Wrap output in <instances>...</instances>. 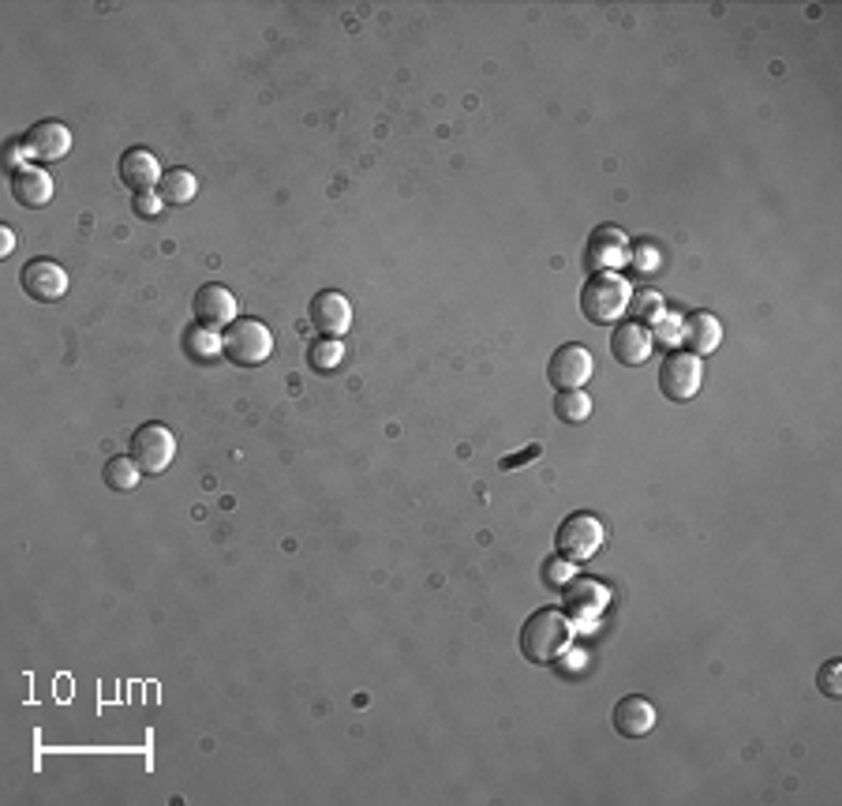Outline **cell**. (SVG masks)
<instances>
[{
  "label": "cell",
  "instance_id": "obj_1",
  "mask_svg": "<svg viewBox=\"0 0 842 806\" xmlns=\"http://www.w3.org/2000/svg\"><path fill=\"white\" fill-rule=\"evenodd\" d=\"M573 645V623L569 615L554 612V608H540L524 619L521 626V653L532 664H554L558 656H566Z\"/></svg>",
  "mask_w": 842,
  "mask_h": 806
},
{
  "label": "cell",
  "instance_id": "obj_2",
  "mask_svg": "<svg viewBox=\"0 0 842 806\" xmlns=\"http://www.w3.org/2000/svg\"><path fill=\"white\" fill-rule=\"evenodd\" d=\"M633 300V285L614 271L588 274L581 289V316L592 323V327H610L629 312Z\"/></svg>",
  "mask_w": 842,
  "mask_h": 806
},
{
  "label": "cell",
  "instance_id": "obj_3",
  "mask_svg": "<svg viewBox=\"0 0 842 806\" xmlns=\"http://www.w3.org/2000/svg\"><path fill=\"white\" fill-rule=\"evenodd\" d=\"M274 353V334L259 319H233L222 334V357L236 368H259Z\"/></svg>",
  "mask_w": 842,
  "mask_h": 806
},
{
  "label": "cell",
  "instance_id": "obj_4",
  "mask_svg": "<svg viewBox=\"0 0 842 806\" xmlns=\"http://www.w3.org/2000/svg\"><path fill=\"white\" fill-rule=\"evenodd\" d=\"M603 540H607V529H603L596 514H569L554 533V552L569 559V563H584V559L599 552Z\"/></svg>",
  "mask_w": 842,
  "mask_h": 806
},
{
  "label": "cell",
  "instance_id": "obj_5",
  "mask_svg": "<svg viewBox=\"0 0 842 806\" xmlns=\"http://www.w3.org/2000/svg\"><path fill=\"white\" fill-rule=\"evenodd\" d=\"M127 455L135 458V466L143 469V473H165L176 458V436L165 425H157V420L138 425L132 431V447H127Z\"/></svg>",
  "mask_w": 842,
  "mask_h": 806
},
{
  "label": "cell",
  "instance_id": "obj_6",
  "mask_svg": "<svg viewBox=\"0 0 842 806\" xmlns=\"http://www.w3.org/2000/svg\"><path fill=\"white\" fill-rule=\"evenodd\" d=\"M700 382H705V364H700V357H692V353L681 349L663 360L659 390H663V398L674 401V406H686V401L697 398Z\"/></svg>",
  "mask_w": 842,
  "mask_h": 806
},
{
  "label": "cell",
  "instance_id": "obj_7",
  "mask_svg": "<svg viewBox=\"0 0 842 806\" xmlns=\"http://www.w3.org/2000/svg\"><path fill=\"white\" fill-rule=\"evenodd\" d=\"M633 255V244L626 233L618 229V225H599L596 233L588 237V248H584V267H588L592 274L599 271H614L618 274V267H626Z\"/></svg>",
  "mask_w": 842,
  "mask_h": 806
},
{
  "label": "cell",
  "instance_id": "obj_8",
  "mask_svg": "<svg viewBox=\"0 0 842 806\" xmlns=\"http://www.w3.org/2000/svg\"><path fill=\"white\" fill-rule=\"evenodd\" d=\"M547 379L558 390H584V382L592 379V353L581 341L558 346L547 360Z\"/></svg>",
  "mask_w": 842,
  "mask_h": 806
},
{
  "label": "cell",
  "instance_id": "obj_9",
  "mask_svg": "<svg viewBox=\"0 0 842 806\" xmlns=\"http://www.w3.org/2000/svg\"><path fill=\"white\" fill-rule=\"evenodd\" d=\"M23 154L38 165L45 162H61L68 151H72V127L61 121H38L31 132L23 135Z\"/></svg>",
  "mask_w": 842,
  "mask_h": 806
},
{
  "label": "cell",
  "instance_id": "obj_10",
  "mask_svg": "<svg viewBox=\"0 0 842 806\" xmlns=\"http://www.w3.org/2000/svg\"><path fill=\"white\" fill-rule=\"evenodd\" d=\"M19 285H23V293L31 300H42V304H53L61 300L68 293V271L61 267V263L53 259H31L23 267V274H19Z\"/></svg>",
  "mask_w": 842,
  "mask_h": 806
},
{
  "label": "cell",
  "instance_id": "obj_11",
  "mask_svg": "<svg viewBox=\"0 0 842 806\" xmlns=\"http://www.w3.org/2000/svg\"><path fill=\"white\" fill-rule=\"evenodd\" d=\"M307 319L311 327L322 334V338H341L352 327V304L333 289H322L311 297V308H307Z\"/></svg>",
  "mask_w": 842,
  "mask_h": 806
},
{
  "label": "cell",
  "instance_id": "obj_12",
  "mask_svg": "<svg viewBox=\"0 0 842 806\" xmlns=\"http://www.w3.org/2000/svg\"><path fill=\"white\" fill-rule=\"evenodd\" d=\"M192 316H195L199 327L222 330L236 319V297L217 282L199 285V289H195V300H192Z\"/></svg>",
  "mask_w": 842,
  "mask_h": 806
},
{
  "label": "cell",
  "instance_id": "obj_13",
  "mask_svg": "<svg viewBox=\"0 0 842 806\" xmlns=\"http://www.w3.org/2000/svg\"><path fill=\"white\" fill-rule=\"evenodd\" d=\"M8 192H12V200L19 206H27V211H42V206L53 200V176H49L42 165L27 162L8 176Z\"/></svg>",
  "mask_w": 842,
  "mask_h": 806
},
{
  "label": "cell",
  "instance_id": "obj_14",
  "mask_svg": "<svg viewBox=\"0 0 842 806\" xmlns=\"http://www.w3.org/2000/svg\"><path fill=\"white\" fill-rule=\"evenodd\" d=\"M656 705L648 702V697L640 694H629L622 697L618 705H614V732L622 735V739H644V735L656 727Z\"/></svg>",
  "mask_w": 842,
  "mask_h": 806
},
{
  "label": "cell",
  "instance_id": "obj_15",
  "mask_svg": "<svg viewBox=\"0 0 842 806\" xmlns=\"http://www.w3.org/2000/svg\"><path fill=\"white\" fill-rule=\"evenodd\" d=\"M116 173H121V181L135 195L138 192H154L157 184H162V176H165L162 173V162H157L154 154L146 151V146H132V151H124L121 154V170H116Z\"/></svg>",
  "mask_w": 842,
  "mask_h": 806
},
{
  "label": "cell",
  "instance_id": "obj_16",
  "mask_svg": "<svg viewBox=\"0 0 842 806\" xmlns=\"http://www.w3.org/2000/svg\"><path fill=\"white\" fill-rule=\"evenodd\" d=\"M610 353L618 364H626V368H640L644 360L651 357V334L648 327H640V323H618L610 334Z\"/></svg>",
  "mask_w": 842,
  "mask_h": 806
},
{
  "label": "cell",
  "instance_id": "obj_17",
  "mask_svg": "<svg viewBox=\"0 0 842 806\" xmlns=\"http://www.w3.org/2000/svg\"><path fill=\"white\" fill-rule=\"evenodd\" d=\"M681 346L692 357H708V353L719 349L722 341V323L711 316V312H692V316L681 319Z\"/></svg>",
  "mask_w": 842,
  "mask_h": 806
},
{
  "label": "cell",
  "instance_id": "obj_18",
  "mask_svg": "<svg viewBox=\"0 0 842 806\" xmlns=\"http://www.w3.org/2000/svg\"><path fill=\"white\" fill-rule=\"evenodd\" d=\"M566 608H569V615H577V619H596V615H603V608H607V589H603L599 582H592V578L569 582Z\"/></svg>",
  "mask_w": 842,
  "mask_h": 806
},
{
  "label": "cell",
  "instance_id": "obj_19",
  "mask_svg": "<svg viewBox=\"0 0 842 806\" xmlns=\"http://www.w3.org/2000/svg\"><path fill=\"white\" fill-rule=\"evenodd\" d=\"M181 341H184V353L195 364H210V360L222 357V338H217V330L199 327V323H192V327L184 330Z\"/></svg>",
  "mask_w": 842,
  "mask_h": 806
},
{
  "label": "cell",
  "instance_id": "obj_20",
  "mask_svg": "<svg viewBox=\"0 0 842 806\" xmlns=\"http://www.w3.org/2000/svg\"><path fill=\"white\" fill-rule=\"evenodd\" d=\"M341 364H345L341 338H315L311 346H307V368H311L315 376H333Z\"/></svg>",
  "mask_w": 842,
  "mask_h": 806
},
{
  "label": "cell",
  "instance_id": "obj_21",
  "mask_svg": "<svg viewBox=\"0 0 842 806\" xmlns=\"http://www.w3.org/2000/svg\"><path fill=\"white\" fill-rule=\"evenodd\" d=\"M138 477H143V469L135 466V458H132V455H116V458H109L105 466H102V480H105V488H109V491H116V496H124V491H132V488L138 484Z\"/></svg>",
  "mask_w": 842,
  "mask_h": 806
},
{
  "label": "cell",
  "instance_id": "obj_22",
  "mask_svg": "<svg viewBox=\"0 0 842 806\" xmlns=\"http://www.w3.org/2000/svg\"><path fill=\"white\" fill-rule=\"evenodd\" d=\"M195 192H199V181H195V173H187V170H168L162 176V184H157V195L165 200V206L192 203Z\"/></svg>",
  "mask_w": 842,
  "mask_h": 806
},
{
  "label": "cell",
  "instance_id": "obj_23",
  "mask_svg": "<svg viewBox=\"0 0 842 806\" xmlns=\"http://www.w3.org/2000/svg\"><path fill=\"white\" fill-rule=\"evenodd\" d=\"M554 417H558L562 425H584V420L592 417V398L584 395V390H558V398H554Z\"/></svg>",
  "mask_w": 842,
  "mask_h": 806
},
{
  "label": "cell",
  "instance_id": "obj_24",
  "mask_svg": "<svg viewBox=\"0 0 842 806\" xmlns=\"http://www.w3.org/2000/svg\"><path fill=\"white\" fill-rule=\"evenodd\" d=\"M629 312H633V323H659V316L667 312V304H663V297L656 289H640V293H633V300H629Z\"/></svg>",
  "mask_w": 842,
  "mask_h": 806
},
{
  "label": "cell",
  "instance_id": "obj_25",
  "mask_svg": "<svg viewBox=\"0 0 842 806\" xmlns=\"http://www.w3.org/2000/svg\"><path fill=\"white\" fill-rule=\"evenodd\" d=\"M817 686H820V694L831 697V702L842 697V661H828L824 667H820Z\"/></svg>",
  "mask_w": 842,
  "mask_h": 806
},
{
  "label": "cell",
  "instance_id": "obj_26",
  "mask_svg": "<svg viewBox=\"0 0 842 806\" xmlns=\"http://www.w3.org/2000/svg\"><path fill=\"white\" fill-rule=\"evenodd\" d=\"M543 582L554 585V589L569 585L573 582V563H569V559H562V555H554L551 563L543 567Z\"/></svg>",
  "mask_w": 842,
  "mask_h": 806
},
{
  "label": "cell",
  "instance_id": "obj_27",
  "mask_svg": "<svg viewBox=\"0 0 842 806\" xmlns=\"http://www.w3.org/2000/svg\"><path fill=\"white\" fill-rule=\"evenodd\" d=\"M132 211L138 214V218H157V214L165 211V200L157 192H138V195H132Z\"/></svg>",
  "mask_w": 842,
  "mask_h": 806
},
{
  "label": "cell",
  "instance_id": "obj_28",
  "mask_svg": "<svg viewBox=\"0 0 842 806\" xmlns=\"http://www.w3.org/2000/svg\"><path fill=\"white\" fill-rule=\"evenodd\" d=\"M540 455H543V447H540V443H532V447H524L521 455H505V458L499 461V469H505V473H510V469H521L524 461H536Z\"/></svg>",
  "mask_w": 842,
  "mask_h": 806
},
{
  "label": "cell",
  "instance_id": "obj_29",
  "mask_svg": "<svg viewBox=\"0 0 842 806\" xmlns=\"http://www.w3.org/2000/svg\"><path fill=\"white\" fill-rule=\"evenodd\" d=\"M629 263H637V267H640V274H651V271H656V248H648V244H644V248H637V255H629Z\"/></svg>",
  "mask_w": 842,
  "mask_h": 806
},
{
  "label": "cell",
  "instance_id": "obj_30",
  "mask_svg": "<svg viewBox=\"0 0 842 806\" xmlns=\"http://www.w3.org/2000/svg\"><path fill=\"white\" fill-rule=\"evenodd\" d=\"M16 248V237H12V229H8V225H4V229H0V252H12Z\"/></svg>",
  "mask_w": 842,
  "mask_h": 806
}]
</instances>
